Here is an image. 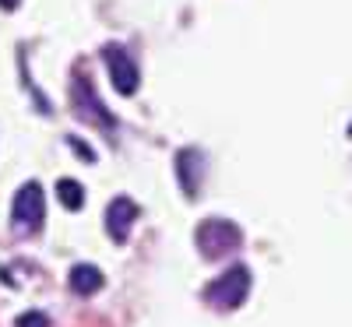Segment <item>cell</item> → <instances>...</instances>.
<instances>
[{"mask_svg": "<svg viewBox=\"0 0 352 327\" xmlns=\"http://www.w3.org/2000/svg\"><path fill=\"white\" fill-rule=\"evenodd\" d=\"M247 292H250V271L243 264H236V267H229L226 275H219L208 285L204 300H208L212 306H219V310H236V306H243Z\"/></svg>", "mask_w": 352, "mask_h": 327, "instance_id": "1", "label": "cell"}, {"mask_svg": "<svg viewBox=\"0 0 352 327\" xmlns=\"http://www.w3.org/2000/svg\"><path fill=\"white\" fill-rule=\"evenodd\" d=\"M240 243H243V232H240L236 222L208 218V222L197 225V250L208 257V260H215V257H222V253H229V250H236Z\"/></svg>", "mask_w": 352, "mask_h": 327, "instance_id": "2", "label": "cell"}, {"mask_svg": "<svg viewBox=\"0 0 352 327\" xmlns=\"http://www.w3.org/2000/svg\"><path fill=\"white\" fill-rule=\"evenodd\" d=\"M43 218H46V197H43V187L32 180V183H25V187L14 194L11 222H14V232L25 236V232H39Z\"/></svg>", "mask_w": 352, "mask_h": 327, "instance_id": "3", "label": "cell"}, {"mask_svg": "<svg viewBox=\"0 0 352 327\" xmlns=\"http://www.w3.org/2000/svg\"><path fill=\"white\" fill-rule=\"evenodd\" d=\"M71 95H74V109H78L81 120H92V124H99L102 131H116V120L106 113V106L99 102V95H96L92 81H88V74H85V78H81V74L74 78Z\"/></svg>", "mask_w": 352, "mask_h": 327, "instance_id": "4", "label": "cell"}, {"mask_svg": "<svg viewBox=\"0 0 352 327\" xmlns=\"http://www.w3.org/2000/svg\"><path fill=\"white\" fill-rule=\"evenodd\" d=\"M102 56H106V67H109V81L113 88L120 95H134V88H138V64H134V56L124 49V46H102Z\"/></svg>", "mask_w": 352, "mask_h": 327, "instance_id": "5", "label": "cell"}, {"mask_svg": "<svg viewBox=\"0 0 352 327\" xmlns=\"http://www.w3.org/2000/svg\"><path fill=\"white\" fill-rule=\"evenodd\" d=\"M134 218H138V204L131 197H113L109 207H106V232L113 236L116 243H127Z\"/></svg>", "mask_w": 352, "mask_h": 327, "instance_id": "6", "label": "cell"}, {"mask_svg": "<svg viewBox=\"0 0 352 327\" xmlns=\"http://www.w3.org/2000/svg\"><path fill=\"white\" fill-rule=\"evenodd\" d=\"M201 155H197V148H184L180 155H176V176H180V187L187 197H194L201 190Z\"/></svg>", "mask_w": 352, "mask_h": 327, "instance_id": "7", "label": "cell"}, {"mask_svg": "<svg viewBox=\"0 0 352 327\" xmlns=\"http://www.w3.org/2000/svg\"><path fill=\"white\" fill-rule=\"evenodd\" d=\"M102 271L96 264H74L71 267V289L78 292V295H96L99 289H102Z\"/></svg>", "mask_w": 352, "mask_h": 327, "instance_id": "8", "label": "cell"}, {"mask_svg": "<svg viewBox=\"0 0 352 327\" xmlns=\"http://www.w3.org/2000/svg\"><path fill=\"white\" fill-rule=\"evenodd\" d=\"M56 197H60L64 207L78 212V207L85 204V187H81L78 180H56Z\"/></svg>", "mask_w": 352, "mask_h": 327, "instance_id": "9", "label": "cell"}, {"mask_svg": "<svg viewBox=\"0 0 352 327\" xmlns=\"http://www.w3.org/2000/svg\"><path fill=\"white\" fill-rule=\"evenodd\" d=\"M14 327H50V317L39 313V310H28V313H21L14 320Z\"/></svg>", "mask_w": 352, "mask_h": 327, "instance_id": "10", "label": "cell"}, {"mask_svg": "<svg viewBox=\"0 0 352 327\" xmlns=\"http://www.w3.org/2000/svg\"><path fill=\"white\" fill-rule=\"evenodd\" d=\"M67 141H71V148H74V152H78L85 162H92V159H96V152H92V148H88V144H81L78 137H67Z\"/></svg>", "mask_w": 352, "mask_h": 327, "instance_id": "11", "label": "cell"}, {"mask_svg": "<svg viewBox=\"0 0 352 327\" xmlns=\"http://www.w3.org/2000/svg\"><path fill=\"white\" fill-rule=\"evenodd\" d=\"M21 4V0H0V8H4V11H14Z\"/></svg>", "mask_w": 352, "mask_h": 327, "instance_id": "12", "label": "cell"}]
</instances>
